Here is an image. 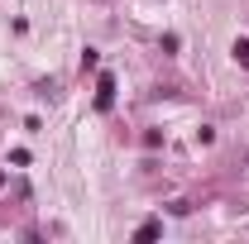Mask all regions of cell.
Masks as SVG:
<instances>
[{
    "instance_id": "obj_1",
    "label": "cell",
    "mask_w": 249,
    "mask_h": 244,
    "mask_svg": "<svg viewBox=\"0 0 249 244\" xmlns=\"http://www.w3.org/2000/svg\"><path fill=\"white\" fill-rule=\"evenodd\" d=\"M110 105H115V77L101 72L96 77V110H110Z\"/></svg>"
},
{
    "instance_id": "obj_2",
    "label": "cell",
    "mask_w": 249,
    "mask_h": 244,
    "mask_svg": "<svg viewBox=\"0 0 249 244\" xmlns=\"http://www.w3.org/2000/svg\"><path fill=\"white\" fill-rule=\"evenodd\" d=\"M158 235H163V225H158V220H144V225H139V230H134V240H139V244H149V240H158Z\"/></svg>"
},
{
    "instance_id": "obj_3",
    "label": "cell",
    "mask_w": 249,
    "mask_h": 244,
    "mask_svg": "<svg viewBox=\"0 0 249 244\" xmlns=\"http://www.w3.org/2000/svg\"><path fill=\"white\" fill-rule=\"evenodd\" d=\"M230 53H235L240 67H249V38H235V48H230Z\"/></svg>"
},
{
    "instance_id": "obj_4",
    "label": "cell",
    "mask_w": 249,
    "mask_h": 244,
    "mask_svg": "<svg viewBox=\"0 0 249 244\" xmlns=\"http://www.w3.org/2000/svg\"><path fill=\"white\" fill-rule=\"evenodd\" d=\"M0 187H5V173H0Z\"/></svg>"
}]
</instances>
